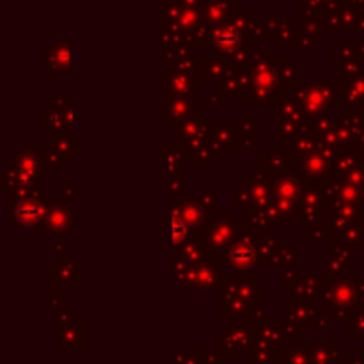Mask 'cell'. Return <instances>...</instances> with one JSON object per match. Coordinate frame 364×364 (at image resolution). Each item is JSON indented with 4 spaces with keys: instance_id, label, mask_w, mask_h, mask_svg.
Returning a JSON list of instances; mask_svg holds the SVG:
<instances>
[]
</instances>
